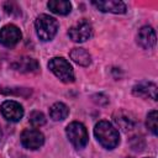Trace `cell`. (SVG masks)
<instances>
[{
  "label": "cell",
  "mask_w": 158,
  "mask_h": 158,
  "mask_svg": "<svg viewBox=\"0 0 158 158\" xmlns=\"http://www.w3.org/2000/svg\"><path fill=\"white\" fill-rule=\"evenodd\" d=\"M132 93L135 96L157 100V85L152 81H144V80L139 81L138 84H136L133 86Z\"/></svg>",
  "instance_id": "11"
},
{
  "label": "cell",
  "mask_w": 158,
  "mask_h": 158,
  "mask_svg": "<svg viewBox=\"0 0 158 158\" xmlns=\"http://www.w3.org/2000/svg\"><path fill=\"white\" fill-rule=\"evenodd\" d=\"M146 125H147L148 130H149L153 135H157V128H158V114H157L156 110H152V111L148 112Z\"/></svg>",
  "instance_id": "17"
},
{
  "label": "cell",
  "mask_w": 158,
  "mask_h": 158,
  "mask_svg": "<svg viewBox=\"0 0 158 158\" xmlns=\"http://www.w3.org/2000/svg\"><path fill=\"white\" fill-rule=\"evenodd\" d=\"M48 68L52 70V73L62 81L64 83H72L74 81V72L72 65L67 59L63 57H54L48 62Z\"/></svg>",
  "instance_id": "3"
},
{
  "label": "cell",
  "mask_w": 158,
  "mask_h": 158,
  "mask_svg": "<svg viewBox=\"0 0 158 158\" xmlns=\"http://www.w3.org/2000/svg\"><path fill=\"white\" fill-rule=\"evenodd\" d=\"M94 135L99 143L106 149H114L120 142L117 130L109 121H99L95 125Z\"/></svg>",
  "instance_id": "1"
},
{
  "label": "cell",
  "mask_w": 158,
  "mask_h": 158,
  "mask_svg": "<svg viewBox=\"0 0 158 158\" xmlns=\"http://www.w3.org/2000/svg\"><path fill=\"white\" fill-rule=\"evenodd\" d=\"M21 31L15 25H6L0 30V43L5 47H14L21 40Z\"/></svg>",
  "instance_id": "7"
},
{
  "label": "cell",
  "mask_w": 158,
  "mask_h": 158,
  "mask_svg": "<svg viewBox=\"0 0 158 158\" xmlns=\"http://www.w3.org/2000/svg\"><path fill=\"white\" fill-rule=\"evenodd\" d=\"M12 67L21 73H32L38 69V62L30 57H22V58H19L12 64Z\"/></svg>",
  "instance_id": "13"
},
{
  "label": "cell",
  "mask_w": 158,
  "mask_h": 158,
  "mask_svg": "<svg viewBox=\"0 0 158 158\" xmlns=\"http://www.w3.org/2000/svg\"><path fill=\"white\" fill-rule=\"evenodd\" d=\"M156 42H157V37L154 30L151 26L141 27L137 35V43L144 49H152L156 46Z\"/></svg>",
  "instance_id": "10"
},
{
  "label": "cell",
  "mask_w": 158,
  "mask_h": 158,
  "mask_svg": "<svg viewBox=\"0 0 158 158\" xmlns=\"http://www.w3.org/2000/svg\"><path fill=\"white\" fill-rule=\"evenodd\" d=\"M114 121L117 125L118 128H121L123 132L131 131L135 128L136 126V120L133 117V115L131 112H127L125 110H120L116 111L114 114Z\"/></svg>",
  "instance_id": "12"
},
{
  "label": "cell",
  "mask_w": 158,
  "mask_h": 158,
  "mask_svg": "<svg viewBox=\"0 0 158 158\" xmlns=\"http://www.w3.org/2000/svg\"><path fill=\"white\" fill-rule=\"evenodd\" d=\"M91 4L102 12H112V14H125L126 5L120 0H94Z\"/></svg>",
  "instance_id": "9"
},
{
  "label": "cell",
  "mask_w": 158,
  "mask_h": 158,
  "mask_svg": "<svg viewBox=\"0 0 158 158\" xmlns=\"http://www.w3.org/2000/svg\"><path fill=\"white\" fill-rule=\"evenodd\" d=\"M147 158H153V157H147Z\"/></svg>",
  "instance_id": "21"
},
{
  "label": "cell",
  "mask_w": 158,
  "mask_h": 158,
  "mask_svg": "<svg viewBox=\"0 0 158 158\" xmlns=\"http://www.w3.org/2000/svg\"><path fill=\"white\" fill-rule=\"evenodd\" d=\"M70 58L79 65L86 67L91 63V57L90 54L84 49V48H73L69 53Z\"/></svg>",
  "instance_id": "15"
},
{
  "label": "cell",
  "mask_w": 158,
  "mask_h": 158,
  "mask_svg": "<svg viewBox=\"0 0 158 158\" xmlns=\"http://www.w3.org/2000/svg\"><path fill=\"white\" fill-rule=\"evenodd\" d=\"M21 143L27 149H38L44 143V136L36 128H26L21 133Z\"/></svg>",
  "instance_id": "6"
},
{
  "label": "cell",
  "mask_w": 158,
  "mask_h": 158,
  "mask_svg": "<svg viewBox=\"0 0 158 158\" xmlns=\"http://www.w3.org/2000/svg\"><path fill=\"white\" fill-rule=\"evenodd\" d=\"M69 114V109L63 102H56L49 109V116L54 121H63Z\"/></svg>",
  "instance_id": "16"
},
{
  "label": "cell",
  "mask_w": 158,
  "mask_h": 158,
  "mask_svg": "<svg viewBox=\"0 0 158 158\" xmlns=\"http://www.w3.org/2000/svg\"><path fill=\"white\" fill-rule=\"evenodd\" d=\"M30 122L32 126L40 127V126H43L46 123V117L41 111H33L30 115Z\"/></svg>",
  "instance_id": "18"
},
{
  "label": "cell",
  "mask_w": 158,
  "mask_h": 158,
  "mask_svg": "<svg viewBox=\"0 0 158 158\" xmlns=\"http://www.w3.org/2000/svg\"><path fill=\"white\" fill-rule=\"evenodd\" d=\"M91 35H93L91 23L85 19L78 21L68 30V36L74 42H85L91 37Z\"/></svg>",
  "instance_id": "5"
},
{
  "label": "cell",
  "mask_w": 158,
  "mask_h": 158,
  "mask_svg": "<svg viewBox=\"0 0 158 158\" xmlns=\"http://www.w3.org/2000/svg\"><path fill=\"white\" fill-rule=\"evenodd\" d=\"M35 27H36V32H37V36L40 37V40L51 41L58 31V22L54 17L43 14L36 19Z\"/></svg>",
  "instance_id": "2"
},
{
  "label": "cell",
  "mask_w": 158,
  "mask_h": 158,
  "mask_svg": "<svg viewBox=\"0 0 158 158\" xmlns=\"http://www.w3.org/2000/svg\"><path fill=\"white\" fill-rule=\"evenodd\" d=\"M65 133L68 139L75 148H83L88 143V131L85 126L80 122H72L67 126Z\"/></svg>",
  "instance_id": "4"
},
{
  "label": "cell",
  "mask_w": 158,
  "mask_h": 158,
  "mask_svg": "<svg viewBox=\"0 0 158 158\" xmlns=\"http://www.w3.org/2000/svg\"><path fill=\"white\" fill-rule=\"evenodd\" d=\"M0 138H1V130H0Z\"/></svg>",
  "instance_id": "20"
},
{
  "label": "cell",
  "mask_w": 158,
  "mask_h": 158,
  "mask_svg": "<svg viewBox=\"0 0 158 158\" xmlns=\"http://www.w3.org/2000/svg\"><path fill=\"white\" fill-rule=\"evenodd\" d=\"M48 9L57 15H67L72 10V4L67 0H51L47 4Z\"/></svg>",
  "instance_id": "14"
},
{
  "label": "cell",
  "mask_w": 158,
  "mask_h": 158,
  "mask_svg": "<svg viewBox=\"0 0 158 158\" xmlns=\"http://www.w3.org/2000/svg\"><path fill=\"white\" fill-rule=\"evenodd\" d=\"M4 10L6 11V14L12 15V16H20L21 15V9L16 2L12 1H7L4 4Z\"/></svg>",
  "instance_id": "19"
},
{
  "label": "cell",
  "mask_w": 158,
  "mask_h": 158,
  "mask_svg": "<svg viewBox=\"0 0 158 158\" xmlns=\"http://www.w3.org/2000/svg\"><path fill=\"white\" fill-rule=\"evenodd\" d=\"M0 110H1L2 116L7 121H11V122H17L23 116V109H22V106L17 101H14V100H6V101H4L1 104Z\"/></svg>",
  "instance_id": "8"
}]
</instances>
